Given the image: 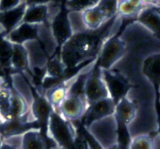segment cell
I'll return each instance as SVG.
<instances>
[{"label": "cell", "mask_w": 160, "mask_h": 149, "mask_svg": "<svg viewBox=\"0 0 160 149\" xmlns=\"http://www.w3.org/2000/svg\"><path fill=\"white\" fill-rule=\"evenodd\" d=\"M114 17L98 29L72 34L59 47V56L66 69V79L78 73L83 65L98 58L103 43L109 37V27Z\"/></svg>", "instance_id": "obj_1"}, {"label": "cell", "mask_w": 160, "mask_h": 149, "mask_svg": "<svg viewBox=\"0 0 160 149\" xmlns=\"http://www.w3.org/2000/svg\"><path fill=\"white\" fill-rule=\"evenodd\" d=\"M119 37L125 45L126 54L144 61L152 55L160 53V37L147 29L137 20L123 27Z\"/></svg>", "instance_id": "obj_2"}, {"label": "cell", "mask_w": 160, "mask_h": 149, "mask_svg": "<svg viewBox=\"0 0 160 149\" xmlns=\"http://www.w3.org/2000/svg\"><path fill=\"white\" fill-rule=\"evenodd\" d=\"M74 122L64 118L59 112L52 110L46 127V137L56 148H73L78 137Z\"/></svg>", "instance_id": "obj_3"}, {"label": "cell", "mask_w": 160, "mask_h": 149, "mask_svg": "<svg viewBox=\"0 0 160 149\" xmlns=\"http://www.w3.org/2000/svg\"><path fill=\"white\" fill-rule=\"evenodd\" d=\"M100 148H117L119 146V127L114 114L92 122L84 128Z\"/></svg>", "instance_id": "obj_4"}, {"label": "cell", "mask_w": 160, "mask_h": 149, "mask_svg": "<svg viewBox=\"0 0 160 149\" xmlns=\"http://www.w3.org/2000/svg\"><path fill=\"white\" fill-rule=\"evenodd\" d=\"M131 139L138 135H152L159 130V116L156 105H145L136 108L135 115L127 126Z\"/></svg>", "instance_id": "obj_5"}, {"label": "cell", "mask_w": 160, "mask_h": 149, "mask_svg": "<svg viewBox=\"0 0 160 149\" xmlns=\"http://www.w3.org/2000/svg\"><path fill=\"white\" fill-rule=\"evenodd\" d=\"M126 53L125 45L119 35L106 39L97 58V65L102 70L111 69Z\"/></svg>", "instance_id": "obj_6"}, {"label": "cell", "mask_w": 160, "mask_h": 149, "mask_svg": "<svg viewBox=\"0 0 160 149\" xmlns=\"http://www.w3.org/2000/svg\"><path fill=\"white\" fill-rule=\"evenodd\" d=\"M84 93L88 106L95 102L109 97L107 87L102 74V69L97 65V62L88 75Z\"/></svg>", "instance_id": "obj_7"}, {"label": "cell", "mask_w": 160, "mask_h": 149, "mask_svg": "<svg viewBox=\"0 0 160 149\" xmlns=\"http://www.w3.org/2000/svg\"><path fill=\"white\" fill-rule=\"evenodd\" d=\"M143 62L125 53L124 56L111 69L123 76L132 86L145 77L142 72Z\"/></svg>", "instance_id": "obj_8"}, {"label": "cell", "mask_w": 160, "mask_h": 149, "mask_svg": "<svg viewBox=\"0 0 160 149\" xmlns=\"http://www.w3.org/2000/svg\"><path fill=\"white\" fill-rule=\"evenodd\" d=\"M88 107V104L85 97L68 92L57 112L70 121H79L84 117Z\"/></svg>", "instance_id": "obj_9"}, {"label": "cell", "mask_w": 160, "mask_h": 149, "mask_svg": "<svg viewBox=\"0 0 160 149\" xmlns=\"http://www.w3.org/2000/svg\"><path fill=\"white\" fill-rule=\"evenodd\" d=\"M102 74L107 87L109 97L117 104L126 95L128 89L131 87V84L123 76L112 69H102Z\"/></svg>", "instance_id": "obj_10"}, {"label": "cell", "mask_w": 160, "mask_h": 149, "mask_svg": "<svg viewBox=\"0 0 160 149\" xmlns=\"http://www.w3.org/2000/svg\"><path fill=\"white\" fill-rule=\"evenodd\" d=\"M116 103L110 97L102 98L89 105L82 117V123L84 127H87L92 122L97 120L114 114Z\"/></svg>", "instance_id": "obj_11"}, {"label": "cell", "mask_w": 160, "mask_h": 149, "mask_svg": "<svg viewBox=\"0 0 160 149\" xmlns=\"http://www.w3.org/2000/svg\"><path fill=\"white\" fill-rule=\"evenodd\" d=\"M26 48L28 58V70H45L49 57L38 39L28 41L23 44Z\"/></svg>", "instance_id": "obj_12"}, {"label": "cell", "mask_w": 160, "mask_h": 149, "mask_svg": "<svg viewBox=\"0 0 160 149\" xmlns=\"http://www.w3.org/2000/svg\"><path fill=\"white\" fill-rule=\"evenodd\" d=\"M27 4L21 3L18 6L5 11H0V34L5 37L23 21Z\"/></svg>", "instance_id": "obj_13"}, {"label": "cell", "mask_w": 160, "mask_h": 149, "mask_svg": "<svg viewBox=\"0 0 160 149\" xmlns=\"http://www.w3.org/2000/svg\"><path fill=\"white\" fill-rule=\"evenodd\" d=\"M68 11L62 6L59 13L53 19L50 23L53 34L59 44V47L67 42L72 36L71 28L68 20Z\"/></svg>", "instance_id": "obj_14"}, {"label": "cell", "mask_w": 160, "mask_h": 149, "mask_svg": "<svg viewBox=\"0 0 160 149\" xmlns=\"http://www.w3.org/2000/svg\"><path fill=\"white\" fill-rule=\"evenodd\" d=\"M10 79L12 88L23 98L28 109H31L35 98V95L33 92L30 83L21 72L12 73L10 75Z\"/></svg>", "instance_id": "obj_15"}, {"label": "cell", "mask_w": 160, "mask_h": 149, "mask_svg": "<svg viewBox=\"0 0 160 149\" xmlns=\"http://www.w3.org/2000/svg\"><path fill=\"white\" fill-rule=\"evenodd\" d=\"M77 74L78 73H76V74L73 75L71 77L68 78V79L64 80L62 82L56 85V87L45 92L44 97L48 102L52 110L56 111V112L59 111V106L64 100V98L67 97L70 86H71L72 83L74 81Z\"/></svg>", "instance_id": "obj_16"}, {"label": "cell", "mask_w": 160, "mask_h": 149, "mask_svg": "<svg viewBox=\"0 0 160 149\" xmlns=\"http://www.w3.org/2000/svg\"><path fill=\"white\" fill-rule=\"evenodd\" d=\"M38 24L22 22L4 37L12 44L23 45L28 41L37 39Z\"/></svg>", "instance_id": "obj_17"}, {"label": "cell", "mask_w": 160, "mask_h": 149, "mask_svg": "<svg viewBox=\"0 0 160 149\" xmlns=\"http://www.w3.org/2000/svg\"><path fill=\"white\" fill-rule=\"evenodd\" d=\"M52 110V109L51 106L45 97L39 95L35 96L30 111L34 118L38 122L41 131L43 134H45V136H46L47 123Z\"/></svg>", "instance_id": "obj_18"}, {"label": "cell", "mask_w": 160, "mask_h": 149, "mask_svg": "<svg viewBox=\"0 0 160 149\" xmlns=\"http://www.w3.org/2000/svg\"><path fill=\"white\" fill-rule=\"evenodd\" d=\"M37 39L46 52L48 57L54 56L57 52L59 45L53 34L51 26L48 23L38 24Z\"/></svg>", "instance_id": "obj_19"}, {"label": "cell", "mask_w": 160, "mask_h": 149, "mask_svg": "<svg viewBox=\"0 0 160 149\" xmlns=\"http://www.w3.org/2000/svg\"><path fill=\"white\" fill-rule=\"evenodd\" d=\"M135 106L124 96L116 104L114 116L117 119L119 129H124L135 115Z\"/></svg>", "instance_id": "obj_20"}, {"label": "cell", "mask_w": 160, "mask_h": 149, "mask_svg": "<svg viewBox=\"0 0 160 149\" xmlns=\"http://www.w3.org/2000/svg\"><path fill=\"white\" fill-rule=\"evenodd\" d=\"M136 20L152 33L160 37V12L154 6H148L141 11Z\"/></svg>", "instance_id": "obj_21"}, {"label": "cell", "mask_w": 160, "mask_h": 149, "mask_svg": "<svg viewBox=\"0 0 160 149\" xmlns=\"http://www.w3.org/2000/svg\"><path fill=\"white\" fill-rule=\"evenodd\" d=\"M148 6L142 0H118L117 15L124 20H136L139 12Z\"/></svg>", "instance_id": "obj_22"}, {"label": "cell", "mask_w": 160, "mask_h": 149, "mask_svg": "<svg viewBox=\"0 0 160 149\" xmlns=\"http://www.w3.org/2000/svg\"><path fill=\"white\" fill-rule=\"evenodd\" d=\"M142 72L158 90L160 87V53L152 55L144 60Z\"/></svg>", "instance_id": "obj_23"}, {"label": "cell", "mask_w": 160, "mask_h": 149, "mask_svg": "<svg viewBox=\"0 0 160 149\" xmlns=\"http://www.w3.org/2000/svg\"><path fill=\"white\" fill-rule=\"evenodd\" d=\"M47 137H45L41 128H34L23 134V148L45 149L48 146Z\"/></svg>", "instance_id": "obj_24"}, {"label": "cell", "mask_w": 160, "mask_h": 149, "mask_svg": "<svg viewBox=\"0 0 160 149\" xmlns=\"http://www.w3.org/2000/svg\"><path fill=\"white\" fill-rule=\"evenodd\" d=\"M48 6L47 4H37L27 6L23 21L34 24L47 23Z\"/></svg>", "instance_id": "obj_25"}, {"label": "cell", "mask_w": 160, "mask_h": 149, "mask_svg": "<svg viewBox=\"0 0 160 149\" xmlns=\"http://www.w3.org/2000/svg\"><path fill=\"white\" fill-rule=\"evenodd\" d=\"M83 17L88 30L98 29L106 22L110 20L106 17L104 12L97 5L83 11Z\"/></svg>", "instance_id": "obj_26"}, {"label": "cell", "mask_w": 160, "mask_h": 149, "mask_svg": "<svg viewBox=\"0 0 160 149\" xmlns=\"http://www.w3.org/2000/svg\"><path fill=\"white\" fill-rule=\"evenodd\" d=\"M10 68L15 70V72H22L28 70V53L23 45L12 44Z\"/></svg>", "instance_id": "obj_27"}, {"label": "cell", "mask_w": 160, "mask_h": 149, "mask_svg": "<svg viewBox=\"0 0 160 149\" xmlns=\"http://www.w3.org/2000/svg\"><path fill=\"white\" fill-rule=\"evenodd\" d=\"M12 88L6 85L0 87V118L3 122L11 120Z\"/></svg>", "instance_id": "obj_28"}, {"label": "cell", "mask_w": 160, "mask_h": 149, "mask_svg": "<svg viewBox=\"0 0 160 149\" xmlns=\"http://www.w3.org/2000/svg\"><path fill=\"white\" fill-rule=\"evenodd\" d=\"M65 70V67L59 56V52H56L54 56L50 57L48 59L45 68V76L65 78L64 77Z\"/></svg>", "instance_id": "obj_29"}, {"label": "cell", "mask_w": 160, "mask_h": 149, "mask_svg": "<svg viewBox=\"0 0 160 149\" xmlns=\"http://www.w3.org/2000/svg\"><path fill=\"white\" fill-rule=\"evenodd\" d=\"M67 16H68L69 23H70L73 34L88 31L85 23H84L83 12L81 11H68Z\"/></svg>", "instance_id": "obj_30"}, {"label": "cell", "mask_w": 160, "mask_h": 149, "mask_svg": "<svg viewBox=\"0 0 160 149\" xmlns=\"http://www.w3.org/2000/svg\"><path fill=\"white\" fill-rule=\"evenodd\" d=\"M12 52V43L6 37L0 38V67L10 68L11 56Z\"/></svg>", "instance_id": "obj_31"}, {"label": "cell", "mask_w": 160, "mask_h": 149, "mask_svg": "<svg viewBox=\"0 0 160 149\" xmlns=\"http://www.w3.org/2000/svg\"><path fill=\"white\" fill-rule=\"evenodd\" d=\"M99 0H65L63 7L67 11H84L96 6Z\"/></svg>", "instance_id": "obj_32"}, {"label": "cell", "mask_w": 160, "mask_h": 149, "mask_svg": "<svg viewBox=\"0 0 160 149\" xmlns=\"http://www.w3.org/2000/svg\"><path fill=\"white\" fill-rule=\"evenodd\" d=\"M128 148L131 149H152V135H138L132 137L130 141Z\"/></svg>", "instance_id": "obj_33"}, {"label": "cell", "mask_w": 160, "mask_h": 149, "mask_svg": "<svg viewBox=\"0 0 160 149\" xmlns=\"http://www.w3.org/2000/svg\"><path fill=\"white\" fill-rule=\"evenodd\" d=\"M23 134H12L2 137V143L1 148L21 149L23 148Z\"/></svg>", "instance_id": "obj_34"}, {"label": "cell", "mask_w": 160, "mask_h": 149, "mask_svg": "<svg viewBox=\"0 0 160 149\" xmlns=\"http://www.w3.org/2000/svg\"><path fill=\"white\" fill-rule=\"evenodd\" d=\"M117 3L118 0H99L97 6L108 19H112L117 15Z\"/></svg>", "instance_id": "obj_35"}, {"label": "cell", "mask_w": 160, "mask_h": 149, "mask_svg": "<svg viewBox=\"0 0 160 149\" xmlns=\"http://www.w3.org/2000/svg\"><path fill=\"white\" fill-rule=\"evenodd\" d=\"M24 2L25 0H0V11L15 8Z\"/></svg>", "instance_id": "obj_36"}, {"label": "cell", "mask_w": 160, "mask_h": 149, "mask_svg": "<svg viewBox=\"0 0 160 149\" xmlns=\"http://www.w3.org/2000/svg\"><path fill=\"white\" fill-rule=\"evenodd\" d=\"M152 149H160V132L155 133L152 135Z\"/></svg>", "instance_id": "obj_37"}, {"label": "cell", "mask_w": 160, "mask_h": 149, "mask_svg": "<svg viewBox=\"0 0 160 149\" xmlns=\"http://www.w3.org/2000/svg\"><path fill=\"white\" fill-rule=\"evenodd\" d=\"M52 0H25V3L27 6H31V5H37V4H47Z\"/></svg>", "instance_id": "obj_38"}, {"label": "cell", "mask_w": 160, "mask_h": 149, "mask_svg": "<svg viewBox=\"0 0 160 149\" xmlns=\"http://www.w3.org/2000/svg\"><path fill=\"white\" fill-rule=\"evenodd\" d=\"M145 4L154 7H160V0H142Z\"/></svg>", "instance_id": "obj_39"}, {"label": "cell", "mask_w": 160, "mask_h": 149, "mask_svg": "<svg viewBox=\"0 0 160 149\" xmlns=\"http://www.w3.org/2000/svg\"><path fill=\"white\" fill-rule=\"evenodd\" d=\"M4 83H5L4 80H3L2 77H0V87H1L2 85H3V84H4Z\"/></svg>", "instance_id": "obj_40"}, {"label": "cell", "mask_w": 160, "mask_h": 149, "mask_svg": "<svg viewBox=\"0 0 160 149\" xmlns=\"http://www.w3.org/2000/svg\"><path fill=\"white\" fill-rule=\"evenodd\" d=\"M2 143V136H1V134H0V148H1Z\"/></svg>", "instance_id": "obj_41"}, {"label": "cell", "mask_w": 160, "mask_h": 149, "mask_svg": "<svg viewBox=\"0 0 160 149\" xmlns=\"http://www.w3.org/2000/svg\"><path fill=\"white\" fill-rule=\"evenodd\" d=\"M158 92H159V104H160V87L158 88Z\"/></svg>", "instance_id": "obj_42"}, {"label": "cell", "mask_w": 160, "mask_h": 149, "mask_svg": "<svg viewBox=\"0 0 160 149\" xmlns=\"http://www.w3.org/2000/svg\"><path fill=\"white\" fill-rule=\"evenodd\" d=\"M156 9H157V10L160 12V7H156Z\"/></svg>", "instance_id": "obj_43"}, {"label": "cell", "mask_w": 160, "mask_h": 149, "mask_svg": "<svg viewBox=\"0 0 160 149\" xmlns=\"http://www.w3.org/2000/svg\"><path fill=\"white\" fill-rule=\"evenodd\" d=\"M58 1H61V2H62V0H58Z\"/></svg>", "instance_id": "obj_44"}]
</instances>
